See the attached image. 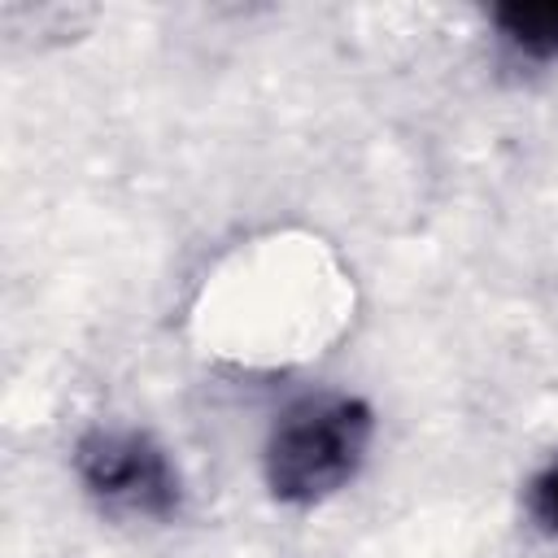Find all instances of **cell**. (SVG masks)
Masks as SVG:
<instances>
[{"mask_svg": "<svg viewBox=\"0 0 558 558\" xmlns=\"http://www.w3.org/2000/svg\"><path fill=\"white\" fill-rule=\"evenodd\" d=\"M375 414L362 397H305L275 423L266 440V488L275 501L314 506L340 493L371 445Z\"/></svg>", "mask_w": 558, "mask_h": 558, "instance_id": "cell-1", "label": "cell"}, {"mask_svg": "<svg viewBox=\"0 0 558 558\" xmlns=\"http://www.w3.org/2000/svg\"><path fill=\"white\" fill-rule=\"evenodd\" d=\"M74 471L92 501L109 514L170 519L183 501V480L166 449L135 427H92L74 445Z\"/></svg>", "mask_w": 558, "mask_h": 558, "instance_id": "cell-2", "label": "cell"}, {"mask_svg": "<svg viewBox=\"0 0 558 558\" xmlns=\"http://www.w3.org/2000/svg\"><path fill=\"white\" fill-rule=\"evenodd\" d=\"M493 22L519 52L536 61L558 57V0L554 4H497Z\"/></svg>", "mask_w": 558, "mask_h": 558, "instance_id": "cell-3", "label": "cell"}, {"mask_svg": "<svg viewBox=\"0 0 558 558\" xmlns=\"http://www.w3.org/2000/svg\"><path fill=\"white\" fill-rule=\"evenodd\" d=\"M527 510H532V519L549 536H558V453L532 475V484H527Z\"/></svg>", "mask_w": 558, "mask_h": 558, "instance_id": "cell-4", "label": "cell"}]
</instances>
